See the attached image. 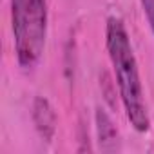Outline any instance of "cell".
I'll list each match as a JSON object with an SVG mask.
<instances>
[{
	"instance_id": "7a4b0ae2",
	"label": "cell",
	"mask_w": 154,
	"mask_h": 154,
	"mask_svg": "<svg viewBox=\"0 0 154 154\" xmlns=\"http://www.w3.org/2000/svg\"><path fill=\"white\" fill-rule=\"evenodd\" d=\"M9 8L17 62L24 71H31L45 49L47 0H11Z\"/></svg>"
},
{
	"instance_id": "6da1fadb",
	"label": "cell",
	"mask_w": 154,
	"mask_h": 154,
	"mask_svg": "<svg viewBox=\"0 0 154 154\" xmlns=\"http://www.w3.org/2000/svg\"><path fill=\"white\" fill-rule=\"evenodd\" d=\"M105 47L114 71V80L118 85V94L131 127L143 134L150 129V116L147 111L143 85L140 78L138 60L125 29L123 20L109 17L105 24Z\"/></svg>"
},
{
	"instance_id": "5b68a950",
	"label": "cell",
	"mask_w": 154,
	"mask_h": 154,
	"mask_svg": "<svg viewBox=\"0 0 154 154\" xmlns=\"http://www.w3.org/2000/svg\"><path fill=\"white\" fill-rule=\"evenodd\" d=\"M140 6L143 9V15L147 18V24L154 35V0H140Z\"/></svg>"
},
{
	"instance_id": "3957f363",
	"label": "cell",
	"mask_w": 154,
	"mask_h": 154,
	"mask_svg": "<svg viewBox=\"0 0 154 154\" xmlns=\"http://www.w3.org/2000/svg\"><path fill=\"white\" fill-rule=\"evenodd\" d=\"M31 116H33V123H35L36 132L40 134V138L45 141H53V138L56 134L58 118H56V112H54L51 102L44 96H36L31 105Z\"/></svg>"
},
{
	"instance_id": "277c9868",
	"label": "cell",
	"mask_w": 154,
	"mask_h": 154,
	"mask_svg": "<svg viewBox=\"0 0 154 154\" xmlns=\"http://www.w3.org/2000/svg\"><path fill=\"white\" fill-rule=\"evenodd\" d=\"M94 122H96V134H98L100 149H102V150H105V152L118 150V149H120V145H118V143H120L118 129H116L114 122L111 120V116H109L102 107H98V109H96Z\"/></svg>"
}]
</instances>
